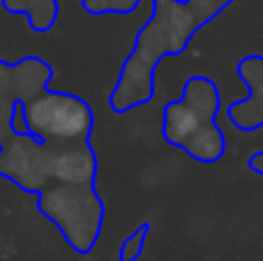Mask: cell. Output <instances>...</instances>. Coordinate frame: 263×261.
Segmentation results:
<instances>
[{"instance_id":"cell-2","label":"cell","mask_w":263,"mask_h":261,"mask_svg":"<svg viewBox=\"0 0 263 261\" xmlns=\"http://www.w3.org/2000/svg\"><path fill=\"white\" fill-rule=\"evenodd\" d=\"M233 0H153L150 18L134 37L129 55L109 95L114 114H127L153 102L155 69L166 55H180L192 37L219 16Z\"/></svg>"},{"instance_id":"cell-1","label":"cell","mask_w":263,"mask_h":261,"mask_svg":"<svg viewBox=\"0 0 263 261\" xmlns=\"http://www.w3.org/2000/svg\"><path fill=\"white\" fill-rule=\"evenodd\" d=\"M53 77V67L37 55L16 63L0 58V178L35 194L37 211L53 222L65 243L77 254H90L102 236L106 211L95 188L100 160L92 143H42L12 127L18 102L28 104L40 97Z\"/></svg>"},{"instance_id":"cell-7","label":"cell","mask_w":263,"mask_h":261,"mask_svg":"<svg viewBox=\"0 0 263 261\" xmlns=\"http://www.w3.org/2000/svg\"><path fill=\"white\" fill-rule=\"evenodd\" d=\"M81 9L90 16H106V14H118V16H129L136 12L141 0H79Z\"/></svg>"},{"instance_id":"cell-4","label":"cell","mask_w":263,"mask_h":261,"mask_svg":"<svg viewBox=\"0 0 263 261\" xmlns=\"http://www.w3.org/2000/svg\"><path fill=\"white\" fill-rule=\"evenodd\" d=\"M26 116L30 134L42 143L86 146L95 129V111L83 97L46 88L40 97L28 102Z\"/></svg>"},{"instance_id":"cell-3","label":"cell","mask_w":263,"mask_h":261,"mask_svg":"<svg viewBox=\"0 0 263 261\" xmlns=\"http://www.w3.org/2000/svg\"><path fill=\"white\" fill-rule=\"evenodd\" d=\"M222 109L217 83L194 74L185 81L178 100H171L162 114V137L180 148L199 164H217L227 155V137L217 125Z\"/></svg>"},{"instance_id":"cell-8","label":"cell","mask_w":263,"mask_h":261,"mask_svg":"<svg viewBox=\"0 0 263 261\" xmlns=\"http://www.w3.org/2000/svg\"><path fill=\"white\" fill-rule=\"evenodd\" d=\"M150 229H153L150 222H141L127 238L120 243L118 261H139V257L143 254V248H145V240H148Z\"/></svg>"},{"instance_id":"cell-5","label":"cell","mask_w":263,"mask_h":261,"mask_svg":"<svg viewBox=\"0 0 263 261\" xmlns=\"http://www.w3.org/2000/svg\"><path fill=\"white\" fill-rule=\"evenodd\" d=\"M236 74L247 88V97L227 106V118L240 132H254L263 127V55H245L238 60ZM247 169L263 176V151L247 160Z\"/></svg>"},{"instance_id":"cell-6","label":"cell","mask_w":263,"mask_h":261,"mask_svg":"<svg viewBox=\"0 0 263 261\" xmlns=\"http://www.w3.org/2000/svg\"><path fill=\"white\" fill-rule=\"evenodd\" d=\"M0 5L12 16H26L30 30L37 35L49 32L60 14L58 0H0Z\"/></svg>"}]
</instances>
